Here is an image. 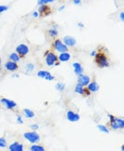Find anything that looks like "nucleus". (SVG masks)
Listing matches in <instances>:
<instances>
[{
    "label": "nucleus",
    "mask_w": 124,
    "mask_h": 151,
    "mask_svg": "<svg viewBox=\"0 0 124 151\" xmlns=\"http://www.w3.org/2000/svg\"><path fill=\"white\" fill-rule=\"evenodd\" d=\"M23 137L25 138V139L30 141L31 143H37V142H39L40 139V135L35 131H31V132H25L23 134Z\"/></svg>",
    "instance_id": "nucleus-1"
},
{
    "label": "nucleus",
    "mask_w": 124,
    "mask_h": 151,
    "mask_svg": "<svg viewBox=\"0 0 124 151\" xmlns=\"http://www.w3.org/2000/svg\"><path fill=\"white\" fill-rule=\"evenodd\" d=\"M111 124L113 130L122 129L124 127V120L121 118H114V120L111 122Z\"/></svg>",
    "instance_id": "nucleus-2"
},
{
    "label": "nucleus",
    "mask_w": 124,
    "mask_h": 151,
    "mask_svg": "<svg viewBox=\"0 0 124 151\" xmlns=\"http://www.w3.org/2000/svg\"><path fill=\"white\" fill-rule=\"evenodd\" d=\"M58 60V56L53 53H48L46 56V64L48 66H52L56 64Z\"/></svg>",
    "instance_id": "nucleus-3"
},
{
    "label": "nucleus",
    "mask_w": 124,
    "mask_h": 151,
    "mask_svg": "<svg viewBox=\"0 0 124 151\" xmlns=\"http://www.w3.org/2000/svg\"><path fill=\"white\" fill-rule=\"evenodd\" d=\"M54 47H55V49L57 50V51H59V52H60V53L68 51V47L66 46L65 44H63L60 39L55 40V42H54Z\"/></svg>",
    "instance_id": "nucleus-4"
},
{
    "label": "nucleus",
    "mask_w": 124,
    "mask_h": 151,
    "mask_svg": "<svg viewBox=\"0 0 124 151\" xmlns=\"http://www.w3.org/2000/svg\"><path fill=\"white\" fill-rule=\"evenodd\" d=\"M96 62L98 63L99 66H101V67H108L109 66L108 60H107V58L103 55H98L96 57Z\"/></svg>",
    "instance_id": "nucleus-5"
},
{
    "label": "nucleus",
    "mask_w": 124,
    "mask_h": 151,
    "mask_svg": "<svg viewBox=\"0 0 124 151\" xmlns=\"http://www.w3.org/2000/svg\"><path fill=\"white\" fill-rule=\"evenodd\" d=\"M16 52L21 56H25L29 53V47L25 44H20L16 47Z\"/></svg>",
    "instance_id": "nucleus-6"
},
{
    "label": "nucleus",
    "mask_w": 124,
    "mask_h": 151,
    "mask_svg": "<svg viewBox=\"0 0 124 151\" xmlns=\"http://www.w3.org/2000/svg\"><path fill=\"white\" fill-rule=\"evenodd\" d=\"M78 82L80 84H82L83 86H87L90 82V78L87 76V75H84V74H79L78 75Z\"/></svg>",
    "instance_id": "nucleus-7"
},
{
    "label": "nucleus",
    "mask_w": 124,
    "mask_h": 151,
    "mask_svg": "<svg viewBox=\"0 0 124 151\" xmlns=\"http://www.w3.org/2000/svg\"><path fill=\"white\" fill-rule=\"evenodd\" d=\"M5 68L7 70V71H10V72H14L15 70H17L18 68V65L16 64L15 62H13V61H8L5 64Z\"/></svg>",
    "instance_id": "nucleus-8"
},
{
    "label": "nucleus",
    "mask_w": 124,
    "mask_h": 151,
    "mask_svg": "<svg viewBox=\"0 0 124 151\" xmlns=\"http://www.w3.org/2000/svg\"><path fill=\"white\" fill-rule=\"evenodd\" d=\"M67 118L70 122H77L80 119V116L78 114L74 113L73 111H69L67 113Z\"/></svg>",
    "instance_id": "nucleus-9"
},
{
    "label": "nucleus",
    "mask_w": 124,
    "mask_h": 151,
    "mask_svg": "<svg viewBox=\"0 0 124 151\" xmlns=\"http://www.w3.org/2000/svg\"><path fill=\"white\" fill-rule=\"evenodd\" d=\"M1 103L4 104V106H5L6 108H8V109H12V108L16 106V103L14 101H13V100H10V99L2 98L1 99Z\"/></svg>",
    "instance_id": "nucleus-10"
},
{
    "label": "nucleus",
    "mask_w": 124,
    "mask_h": 151,
    "mask_svg": "<svg viewBox=\"0 0 124 151\" xmlns=\"http://www.w3.org/2000/svg\"><path fill=\"white\" fill-rule=\"evenodd\" d=\"M64 42H65V45L66 46H69V47H73L75 46L77 41L75 39V38H73L71 36H66L64 38Z\"/></svg>",
    "instance_id": "nucleus-11"
},
{
    "label": "nucleus",
    "mask_w": 124,
    "mask_h": 151,
    "mask_svg": "<svg viewBox=\"0 0 124 151\" xmlns=\"http://www.w3.org/2000/svg\"><path fill=\"white\" fill-rule=\"evenodd\" d=\"M9 150H11V151H23V147L22 144L18 143V142H14V143L10 145Z\"/></svg>",
    "instance_id": "nucleus-12"
},
{
    "label": "nucleus",
    "mask_w": 124,
    "mask_h": 151,
    "mask_svg": "<svg viewBox=\"0 0 124 151\" xmlns=\"http://www.w3.org/2000/svg\"><path fill=\"white\" fill-rule=\"evenodd\" d=\"M70 58H71V56L68 51L62 52L59 56V59H60V62H68V61H69Z\"/></svg>",
    "instance_id": "nucleus-13"
},
{
    "label": "nucleus",
    "mask_w": 124,
    "mask_h": 151,
    "mask_svg": "<svg viewBox=\"0 0 124 151\" xmlns=\"http://www.w3.org/2000/svg\"><path fill=\"white\" fill-rule=\"evenodd\" d=\"M73 67H74V71H75V73L77 75L82 74L83 72H84V69H83L82 65L79 63H74L73 64Z\"/></svg>",
    "instance_id": "nucleus-14"
},
{
    "label": "nucleus",
    "mask_w": 124,
    "mask_h": 151,
    "mask_svg": "<svg viewBox=\"0 0 124 151\" xmlns=\"http://www.w3.org/2000/svg\"><path fill=\"white\" fill-rule=\"evenodd\" d=\"M38 13L39 14H48L51 13V10H49V8L47 6V5H40Z\"/></svg>",
    "instance_id": "nucleus-15"
},
{
    "label": "nucleus",
    "mask_w": 124,
    "mask_h": 151,
    "mask_svg": "<svg viewBox=\"0 0 124 151\" xmlns=\"http://www.w3.org/2000/svg\"><path fill=\"white\" fill-rule=\"evenodd\" d=\"M88 89L89 91L91 92H96L98 89H99V85L97 84L96 82H89V84H88Z\"/></svg>",
    "instance_id": "nucleus-16"
},
{
    "label": "nucleus",
    "mask_w": 124,
    "mask_h": 151,
    "mask_svg": "<svg viewBox=\"0 0 124 151\" xmlns=\"http://www.w3.org/2000/svg\"><path fill=\"white\" fill-rule=\"evenodd\" d=\"M75 91L77 92V93L78 94H84L85 93V89H84V86H83L82 84H80V83L78 82L77 84L76 85V88H75Z\"/></svg>",
    "instance_id": "nucleus-17"
},
{
    "label": "nucleus",
    "mask_w": 124,
    "mask_h": 151,
    "mask_svg": "<svg viewBox=\"0 0 124 151\" xmlns=\"http://www.w3.org/2000/svg\"><path fill=\"white\" fill-rule=\"evenodd\" d=\"M23 113H24V115H25L27 118H34V111H32L31 109H27V108H25L23 110Z\"/></svg>",
    "instance_id": "nucleus-18"
},
{
    "label": "nucleus",
    "mask_w": 124,
    "mask_h": 151,
    "mask_svg": "<svg viewBox=\"0 0 124 151\" xmlns=\"http://www.w3.org/2000/svg\"><path fill=\"white\" fill-rule=\"evenodd\" d=\"M10 58V60L13 61V62H15V63H17L19 60H20V56H18V54H16V53H12L9 56Z\"/></svg>",
    "instance_id": "nucleus-19"
},
{
    "label": "nucleus",
    "mask_w": 124,
    "mask_h": 151,
    "mask_svg": "<svg viewBox=\"0 0 124 151\" xmlns=\"http://www.w3.org/2000/svg\"><path fill=\"white\" fill-rule=\"evenodd\" d=\"M49 74H51V73H49V72H47V71H40V72H37V76H38L39 78H43V79H45V77L48 76Z\"/></svg>",
    "instance_id": "nucleus-20"
},
{
    "label": "nucleus",
    "mask_w": 124,
    "mask_h": 151,
    "mask_svg": "<svg viewBox=\"0 0 124 151\" xmlns=\"http://www.w3.org/2000/svg\"><path fill=\"white\" fill-rule=\"evenodd\" d=\"M32 151H44V148L40 145H32L31 147Z\"/></svg>",
    "instance_id": "nucleus-21"
},
{
    "label": "nucleus",
    "mask_w": 124,
    "mask_h": 151,
    "mask_svg": "<svg viewBox=\"0 0 124 151\" xmlns=\"http://www.w3.org/2000/svg\"><path fill=\"white\" fill-rule=\"evenodd\" d=\"M97 128H98L99 130H100V131L103 132V133H106V134H108V133H109V130L107 129V127L104 126V125L99 124V125H97Z\"/></svg>",
    "instance_id": "nucleus-22"
},
{
    "label": "nucleus",
    "mask_w": 124,
    "mask_h": 151,
    "mask_svg": "<svg viewBox=\"0 0 124 151\" xmlns=\"http://www.w3.org/2000/svg\"><path fill=\"white\" fill-rule=\"evenodd\" d=\"M65 84L64 83H62V82H59V83H57L56 84V86H55V88H56V89H58L59 91H63L64 90V89H65Z\"/></svg>",
    "instance_id": "nucleus-23"
},
{
    "label": "nucleus",
    "mask_w": 124,
    "mask_h": 151,
    "mask_svg": "<svg viewBox=\"0 0 124 151\" xmlns=\"http://www.w3.org/2000/svg\"><path fill=\"white\" fill-rule=\"evenodd\" d=\"M56 1V0H38V5H47L49 3H52Z\"/></svg>",
    "instance_id": "nucleus-24"
},
{
    "label": "nucleus",
    "mask_w": 124,
    "mask_h": 151,
    "mask_svg": "<svg viewBox=\"0 0 124 151\" xmlns=\"http://www.w3.org/2000/svg\"><path fill=\"white\" fill-rule=\"evenodd\" d=\"M49 35H51V37H56L58 35V30H56V28H53V29L49 30Z\"/></svg>",
    "instance_id": "nucleus-25"
},
{
    "label": "nucleus",
    "mask_w": 124,
    "mask_h": 151,
    "mask_svg": "<svg viewBox=\"0 0 124 151\" xmlns=\"http://www.w3.org/2000/svg\"><path fill=\"white\" fill-rule=\"evenodd\" d=\"M6 147V140L4 138H0V148Z\"/></svg>",
    "instance_id": "nucleus-26"
},
{
    "label": "nucleus",
    "mask_w": 124,
    "mask_h": 151,
    "mask_svg": "<svg viewBox=\"0 0 124 151\" xmlns=\"http://www.w3.org/2000/svg\"><path fill=\"white\" fill-rule=\"evenodd\" d=\"M34 65L32 64H26V69H27V71L32 72V70H34Z\"/></svg>",
    "instance_id": "nucleus-27"
},
{
    "label": "nucleus",
    "mask_w": 124,
    "mask_h": 151,
    "mask_svg": "<svg viewBox=\"0 0 124 151\" xmlns=\"http://www.w3.org/2000/svg\"><path fill=\"white\" fill-rule=\"evenodd\" d=\"M8 10V6L6 5H0V14H2Z\"/></svg>",
    "instance_id": "nucleus-28"
},
{
    "label": "nucleus",
    "mask_w": 124,
    "mask_h": 151,
    "mask_svg": "<svg viewBox=\"0 0 124 151\" xmlns=\"http://www.w3.org/2000/svg\"><path fill=\"white\" fill-rule=\"evenodd\" d=\"M81 3H82L81 0H73V4L76 5H80Z\"/></svg>",
    "instance_id": "nucleus-29"
},
{
    "label": "nucleus",
    "mask_w": 124,
    "mask_h": 151,
    "mask_svg": "<svg viewBox=\"0 0 124 151\" xmlns=\"http://www.w3.org/2000/svg\"><path fill=\"white\" fill-rule=\"evenodd\" d=\"M45 79H46L47 81H52V80H54V77L52 76L51 74H49L48 76H46V77H45Z\"/></svg>",
    "instance_id": "nucleus-30"
},
{
    "label": "nucleus",
    "mask_w": 124,
    "mask_h": 151,
    "mask_svg": "<svg viewBox=\"0 0 124 151\" xmlns=\"http://www.w3.org/2000/svg\"><path fill=\"white\" fill-rule=\"evenodd\" d=\"M31 128H32V130L36 131V130H38V128H39V125H38V124H32V125H31Z\"/></svg>",
    "instance_id": "nucleus-31"
},
{
    "label": "nucleus",
    "mask_w": 124,
    "mask_h": 151,
    "mask_svg": "<svg viewBox=\"0 0 124 151\" xmlns=\"http://www.w3.org/2000/svg\"><path fill=\"white\" fill-rule=\"evenodd\" d=\"M32 17H34V18H37V17H39V13H38V11H34V13H32Z\"/></svg>",
    "instance_id": "nucleus-32"
},
{
    "label": "nucleus",
    "mask_w": 124,
    "mask_h": 151,
    "mask_svg": "<svg viewBox=\"0 0 124 151\" xmlns=\"http://www.w3.org/2000/svg\"><path fill=\"white\" fill-rule=\"evenodd\" d=\"M17 123H23V119H22V117L21 116H17Z\"/></svg>",
    "instance_id": "nucleus-33"
},
{
    "label": "nucleus",
    "mask_w": 124,
    "mask_h": 151,
    "mask_svg": "<svg viewBox=\"0 0 124 151\" xmlns=\"http://www.w3.org/2000/svg\"><path fill=\"white\" fill-rule=\"evenodd\" d=\"M120 19H121V21L124 20V13H123V12L120 13Z\"/></svg>",
    "instance_id": "nucleus-34"
},
{
    "label": "nucleus",
    "mask_w": 124,
    "mask_h": 151,
    "mask_svg": "<svg viewBox=\"0 0 124 151\" xmlns=\"http://www.w3.org/2000/svg\"><path fill=\"white\" fill-rule=\"evenodd\" d=\"M108 117H109V118H110L111 122H112V121L114 120V118H115V117H114L113 115H112V114H108Z\"/></svg>",
    "instance_id": "nucleus-35"
},
{
    "label": "nucleus",
    "mask_w": 124,
    "mask_h": 151,
    "mask_svg": "<svg viewBox=\"0 0 124 151\" xmlns=\"http://www.w3.org/2000/svg\"><path fill=\"white\" fill-rule=\"evenodd\" d=\"M63 10H65V5H61V6L59 8V12H62Z\"/></svg>",
    "instance_id": "nucleus-36"
},
{
    "label": "nucleus",
    "mask_w": 124,
    "mask_h": 151,
    "mask_svg": "<svg viewBox=\"0 0 124 151\" xmlns=\"http://www.w3.org/2000/svg\"><path fill=\"white\" fill-rule=\"evenodd\" d=\"M91 56H96V52H95V51L91 52Z\"/></svg>",
    "instance_id": "nucleus-37"
},
{
    "label": "nucleus",
    "mask_w": 124,
    "mask_h": 151,
    "mask_svg": "<svg viewBox=\"0 0 124 151\" xmlns=\"http://www.w3.org/2000/svg\"><path fill=\"white\" fill-rule=\"evenodd\" d=\"M77 25H78V26H79L80 28H83V27H84V25H83V23H81V22H79Z\"/></svg>",
    "instance_id": "nucleus-38"
},
{
    "label": "nucleus",
    "mask_w": 124,
    "mask_h": 151,
    "mask_svg": "<svg viewBox=\"0 0 124 151\" xmlns=\"http://www.w3.org/2000/svg\"><path fill=\"white\" fill-rule=\"evenodd\" d=\"M0 64H1V60H0Z\"/></svg>",
    "instance_id": "nucleus-39"
}]
</instances>
